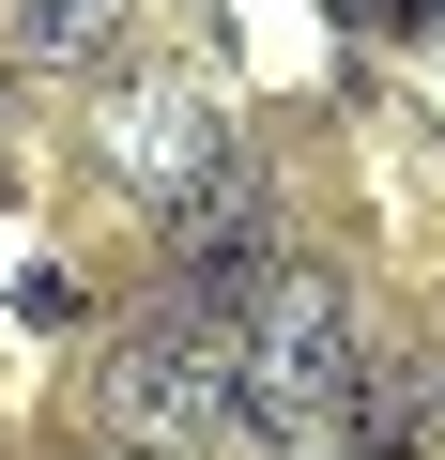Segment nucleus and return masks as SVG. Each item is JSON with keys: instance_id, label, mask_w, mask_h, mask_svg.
Wrapping results in <instances>:
<instances>
[{"instance_id": "nucleus-1", "label": "nucleus", "mask_w": 445, "mask_h": 460, "mask_svg": "<svg viewBox=\"0 0 445 460\" xmlns=\"http://www.w3.org/2000/svg\"><path fill=\"white\" fill-rule=\"evenodd\" d=\"M93 429L138 445V460H200L246 429V384H231V307H200L184 277H154L123 307V338L93 353Z\"/></svg>"}, {"instance_id": "nucleus-2", "label": "nucleus", "mask_w": 445, "mask_h": 460, "mask_svg": "<svg viewBox=\"0 0 445 460\" xmlns=\"http://www.w3.org/2000/svg\"><path fill=\"white\" fill-rule=\"evenodd\" d=\"M231 384H246V429H338V384H353V292H338L307 246L231 307Z\"/></svg>"}, {"instance_id": "nucleus-3", "label": "nucleus", "mask_w": 445, "mask_h": 460, "mask_svg": "<svg viewBox=\"0 0 445 460\" xmlns=\"http://www.w3.org/2000/svg\"><path fill=\"white\" fill-rule=\"evenodd\" d=\"M93 169H108L138 215H184L215 169H246V138H231L215 93H184L169 62H108V93H93Z\"/></svg>"}, {"instance_id": "nucleus-4", "label": "nucleus", "mask_w": 445, "mask_h": 460, "mask_svg": "<svg viewBox=\"0 0 445 460\" xmlns=\"http://www.w3.org/2000/svg\"><path fill=\"white\" fill-rule=\"evenodd\" d=\"M277 261H292V230H277V184H262V169H215V184L169 215V277H184L200 307H246Z\"/></svg>"}, {"instance_id": "nucleus-5", "label": "nucleus", "mask_w": 445, "mask_h": 460, "mask_svg": "<svg viewBox=\"0 0 445 460\" xmlns=\"http://www.w3.org/2000/svg\"><path fill=\"white\" fill-rule=\"evenodd\" d=\"M338 429H353L369 460H445V368H430V353H369V338H353Z\"/></svg>"}, {"instance_id": "nucleus-6", "label": "nucleus", "mask_w": 445, "mask_h": 460, "mask_svg": "<svg viewBox=\"0 0 445 460\" xmlns=\"http://www.w3.org/2000/svg\"><path fill=\"white\" fill-rule=\"evenodd\" d=\"M0 62H31V77H108V62H123V0H0Z\"/></svg>"}, {"instance_id": "nucleus-7", "label": "nucleus", "mask_w": 445, "mask_h": 460, "mask_svg": "<svg viewBox=\"0 0 445 460\" xmlns=\"http://www.w3.org/2000/svg\"><path fill=\"white\" fill-rule=\"evenodd\" d=\"M430 16H445V0H384V31H430Z\"/></svg>"}, {"instance_id": "nucleus-8", "label": "nucleus", "mask_w": 445, "mask_h": 460, "mask_svg": "<svg viewBox=\"0 0 445 460\" xmlns=\"http://www.w3.org/2000/svg\"><path fill=\"white\" fill-rule=\"evenodd\" d=\"M338 16H353V31H384V0H338Z\"/></svg>"}, {"instance_id": "nucleus-9", "label": "nucleus", "mask_w": 445, "mask_h": 460, "mask_svg": "<svg viewBox=\"0 0 445 460\" xmlns=\"http://www.w3.org/2000/svg\"><path fill=\"white\" fill-rule=\"evenodd\" d=\"M93 460H138V445H93Z\"/></svg>"}]
</instances>
